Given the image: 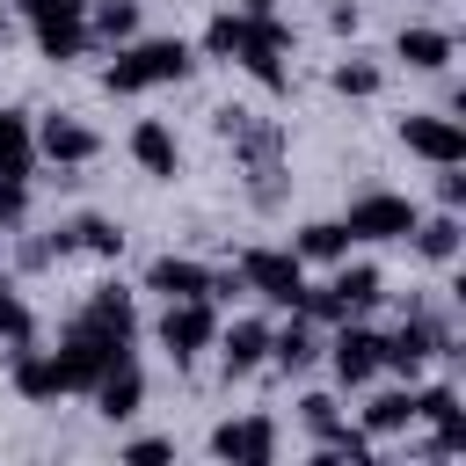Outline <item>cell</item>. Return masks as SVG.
<instances>
[{
  "mask_svg": "<svg viewBox=\"0 0 466 466\" xmlns=\"http://www.w3.org/2000/svg\"><path fill=\"white\" fill-rule=\"evenodd\" d=\"M87 36L95 44H131L138 36V0H87Z\"/></svg>",
  "mask_w": 466,
  "mask_h": 466,
  "instance_id": "17",
  "label": "cell"
},
{
  "mask_svg": "<svg viewBox=\"0 0 466 466\" xmlns=\"http://www.w3.org/2000/svg\"><path fill=\"white\" fill-rule=\"evenodd\" d=\"M240 7H277V0H240Z\"/></svg>",
  "mask_w": 466,
  "mask_h": 466,
  "instance_id": "29",
  "label": "cell"
},
{
  "mask_svg": "<svg viewBox=\"0 0 466 466\" xmlns=\"http://www.w3.org/2000/svg\"><path fill=\"white\" fill-rule=\"evenodd\" d=\"M15 393H22V400H58V393H66V364H58V350L44 357V350L15 342Z\"/></svg>",
  "mask_w": 466,
  "mask_h": 466,
  "instance_id": "10",
  "label": "cell"
},
{
  "mask_svg": "<svg viewBox=\"0 0 466 466\" xmlns=\"http://www.w3.org/2000/svg\"><path fill=\"white\" fill-rule=\"evenodd\" d=\"M335 299H342V306H350V320H357V313H364V306L379 299V269H371V262H350V255H342V269H335Z\"/></svg>",
  "mask_w": 466,
  "mask_h": 466,
  "instance_id": "19",
  "label": "cell"
},
{
  "mask_svg": "<svg viewBox=\"0 0 466 466\" xmlns=\"http://www.w3.org/2000/svg\"><path fill=\"white\" fill-rule=\"evenodd\" d=\"M328 80H335V95H357V102H364V95H379V66H371V58H342Z\"/></svg>",
  "mask_w": 466,
  "mask_h": 466,
  "instance_id": "22",
  "label": "cell"
},
{
  "mask_svg": "<svg viewBox=\"0 0 466 466\" xmlns=\"http://www.w3.org/2000/svg\"><path fill=\"white\" fill-rule=\"evenodd\" d=\"M422 211L408 204V197H393V189H364L357 204H350V240H408V226H415Z\"/></svg>",
  "mask_w": 466,
  "mask_h": 466,
  "instance_id": "4",
  "label": "cell"
},
{
  "mask_svg": "<svg viewBox=\"0 0 466 466\" xmlns=\"http://www.w3.org/2000/svg\"><path fill=\"white\" fill-rule=\"evenodd\" d=\"M233 277H240V291H255L269 306H299V291H306V262L291 248H248L233 262Z\"/></svg>",
  "mask_w": 466,
  "mask_h": 466,
  "instance_id": "2",
  "label": "cell"
},
{
  "mask_svg": "<svg viewBox=\"0 0 466 466\" xmlns=\"http://www.w3.org/2000/svg\"><path fill=\"white\" fill-rule=\"evenodd\" d=\"M415 422V393H379L371 408H364V430L371 437H393V430H408Z\"/></svg>",
  "mask_w": 466,
  "mask_h": 466,
  "instance_id": "21",
  "label": "cell"
},
{
  "mask_svg": "<svg viewBox=\"0 0 466 466\" xmlns=\"http://www.w3.org/2000/svg\"><path fill=\"white\" fill-rule=\"evenodd\" d=\"M95 146H102V138H95L80 116H44V131H36V153H44V160H58V167H87V160H95Z\"/></svg>",
  "mask_w": 466,
  "mask_h": 466,
  "instance_id": "7",
  "label": "cell"
},
{
  "mask_svg": "<svg viewBox=\"0 0 466 466\" xmlns=\"http://www.w3.org/2000/svg\"><path fill=\"white\" fill-rule=\"evenodd\" d=\"M73 7H87V0H73Z\"/></svg>",
  "mask_w": 466,
  "mask_h": 466,
  "instance_id": "30",
  "label": "cell"
},
{
  "mask_svg": "<svg viewBox=\"0 0 466 466\" xmlns=\"http://www.w3.org/2000/svg\"><path fill=\"white\" fill-rule=\"evenodd\" d=\"M357 22H364L357 0H335V7H328V29H335V36H357Z\"/></svg>",
  "mask_w": 466,
  "mask_h": 466,
  "instance_id": "27",
  "label": "cell"
},
{
  "mask_svg": "<svg viewBox=\"0 0 466 466\" xmlns=\"http://www.w3.org/2000/svg\"><path fill=\"white\" fill-rule=\"evenodd\" d=\"M320 357V335H313V320L299 313L291 328H269V364H284V371H306Z\"/></svg>",
  "mask_w": 466,
  "mask_h": 466,
  "instance_id": "16",
  "label": "cell"
},
{
  "mask_svg": "<svg viewBox=\"0 0 466 466\" xmlns=\"http://www.w3.org/2000/svg\"><path fill=\"white\" fill-rule=\"evenodd\" d=\"M408 240H415V255H430V262H451V255H459V211L415 218V226H408Z\"/></svg>",
  "mask_w": 466,
  "mask_h": 466,
  "instance_id": "18",
  "label": "cell"
},
{
  "mask_svg": "<svg viewBox=\"0 0 466 466\" xmlns=\"http://www.w3.org/2000/svg\"><path fill=\"white\" fill-rule=\"evenodd\" d=\"M211 335H218L211 299H167V313H160V342H167V357H175V364L204 357V350H211Z\"/></svg>",
  "mask_w": 466,
  "mask_h": 466,
  "instance_id": "5",
  "label": "cell"
},
{
  "mask_svg": "<svg viewBox=\"0 0 466 466\" xmlns=\"http://www.w3.org/2000/svg\"><path fill=\"white\" fill-rule=\"evenodd\" d=\"M189 66H197V58H189L182 36H146V44H124V51H116V66L102 73V87H109V95H146V87L182 80Z\"/></svg>",
  "mask_w": 466,
  "mask_h": 466,
  "instance_id": "1",
  "label": "cell"
},
{
  "mask_svg": "<svg viewBox=\"0 0 466 466\" xmlns=\"http://www.w3.org/2000/svg\"><path fill=\"white\" fill-rule=\"evenodd\" d=\"M291 255H299V262H342V255H350V226H342V218H306L299 240H291Z\"/></svg>",
  "mask_w": 466,
  "mask_h": 466,
  "instance_id": "15",
  "label": "cell"
},
{
  "mask_svg": "<svg viewBox=\"0 0 466 466\" xmlns=\"http://www.w3.org/2000/svg\"><path fill=\"white\" fill-rule=\"evenodd\" d=\"M29 211V175H0V233H15Z\"/></svg>",
  "mask_w": 466,
  "mask_h": 466,
  "instance_id": "24",
  "label": "cell"
},
{
  "mask_svg": "<svg viewBox=\"0 0 466 466\" xmlns=\"http://www.w3.org/2000/svg\"><path fill=\"white\" fill-rule=\"evenodd\" d=\"M167 451H175L167 437H138V444H131V459H167Z\"/></svg>",
  "mask_w": 466,
  "mask_h": 466,
  "instance_id": "28",
  "label": "cell"
},
{
  "mask_svg": "<svg viewBox=\"0 0 466 466\" xmlns=\"http://www.w3.org/2000/svg\"><path fill=\"white\" fill-rule=\"evenodd\" d=\"M451 51H459V44H451V29H430V22H408V29L393 36V58H400L408 73H444V66H451Z\"/></svg>",
  "mask_w": 466,
  "mask_h": 466,
  "instance_id": "6",
  "label": "cell"
},
{
  "mask_svg": "<svg viewBox=\"0 0 466 466\" xmlns=\"http://www.w3.org/2000/svg\"><path fill=\"white\" fill-rule=\"evenodd\" d=\"M400 146L422 153L430 167H466V116H451V109H415V116H400Z\"/></svg>",
  "mask_w": 466,
  "mask_h": 466,
  "instance_id": "3",
  "label": "cell"
},
{
  "mask_svg": "<svg viewBox=\"0 0 466 466\" xmlns=\"http://www.w3.org/2000/svg\"><path fill=\"white\" fill-rule=\"evenodd\" d=\"M299 422L320 437V430H328V422H342V415H335V400H328V393H306V400H299Z\"/></svg>",
  "mask_w": 466,
  "mask_h": 466,
  "instance_id": "25",
  "label": "cell"
},
{
  "mask_svg": "<svg viewBox=\"0 0 466 466\" xmlns=\"http://www.w3.org/2000/svg\"><path fill=\"white\" fill-rule=\"evenodd\" d=\"M211 342H218V357H226V371L240 379V371H255V364L269 357V320H233V328H218Z\"/></svg>",
  "mask_w": 466,
  "mask_h": 466,
  "instance_id": "12",
  "label": "cell"
},
{
  "mask_svg": "<svg viewBox=\"0 0 466 466\" xmlns=\"http://www.w3.org/2000/svg\"><path fill=\"white\" fill-rule=\"evenodd\" d=\"M138 400H146V379L131 371V357H116V364H109V371L95 379V408H102V415L116 422V415H131Z\"/></svg>",
  "mask_w": 466,
  "mask_h": 466,
  "instance_id": "14",
  "label": "cell"
},
{
  "mask_svg": "<svg viewBox=\"0 0 466 466\" xmlns=\"http://www.w3.org/2000/svg\"><path fill=\"white\" fill-rule=\"evenodd\" d=\"M328 350H335V379H342V386H371V379L386 371V364H379V335H371V328H350V320H342V335H335Z\"/></svg>",
  "mask_w": 466,
  "mask_h": 466,
  "instance_id": "8",
  "label": "cell"
},
{
  "mask_svg": "<svg viewBox=\"0 0 466 466\" xmlns=\"http://www.w3.org/2000/svg\"><path fill=\"white\" fill-rule=\"evenodd\" d=\"M146 291H160V299H204V291H211V269L189 262V255H160V262L146 269Z\"/></svg>",
  "mask_w": 466,
  "mask_h": 466,
  "instance_id": "11",
  "label": "cell"
},
{
  "mask_svg": "<svg viewBox=\"0 0 466 466\" xmlns=\"http://www.w3.org/2000/svg\"><path fill=\"white\" fill-rule=\"evenodd\" d=\"M29 153H36L29 124H22L15 109H0V175H29Z\"/></svg>",
  "mask_w": 466,
  "mask_h": 466,
  "instance_id": "20",
  "label": "cell"
},
{
  "mask_svg": "<svg viewBox=\"0 0 466 466\" xmlns=\"http://www.w3.org/2000/svg\"><path fill=\"white\" fill-rule=\"evenodd\" d=\"M29 335H36V320H29V299L0 284V342H29Z\"/></svg>",
  "mask_w": 466,
  "mask_h": 466,
  "instance_id": "23",
  "label": "cell"
},
{
  "mask_svg": "<svg viewBox=\"0 0 466 466\" xmlns=\"http://www.w3.org/2000/svg\"><path fill=\"white\" fill-rule=\"evenodd\" d=\"M131 160H138L146 175H160V182H167V175L182 167V146H175V131H167L160 116H146V124L131 131Z\"/></svg>",
  "mask_w": 466,
  "mask_h": 466,
  "instance_id": "13",
  "label": "cell"
},
{
  "mask_svg": "<svg viewBox=\"0 0 466 466\" xmlns=\"http://www.w3.org/2000/svg\"><path fill=\"white\" fill-rule=\"evenodd\" d=\"M437 197H444V211H459L466 204V175L459 167H437Z\"/></svg>",
  "mask_w": 466,
  "mask_h": 466,
  "instance_id": "26",
  "label": "cell"
},
{
  "mask_svg": "<svg viewBox=\"0 0 466 466\" xmlns=\"http://www.w3.org/2000/svg\"><path fill=\"white\" fill-rule=\"evenodd\" d=\"M211 451H218V459L262 466V459H277V430H269L262 415H240V422H218V430H211Z\"/></svg>",
  "mask_w": 466,
  "mask_h": 466,
  "instance_id": "9",
  "label": "cell"
}]
</instances>
